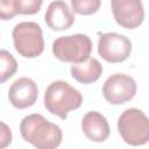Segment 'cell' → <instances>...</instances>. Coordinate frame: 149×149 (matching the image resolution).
<instances>
[{"label": "cell", "mask_w": 149, "mask_h": 149, "mask_svg": "<svg viewBox=\"0 0 149 149\" xmlns=\"http://www.w3.org/2000/svg\"><path fill=\"white\" fill-rule=\"evenodd\" d=\"M104 98L112 105H121L136 94L135 80L125 73H115L108 77L102 85Z\"/></svg>", "instance_id": "7"}, {"label": "cell", "mask_w": 149, "mask_h": 149, "mask_svg": "<svg viewBox=\"0 0 149 149\" xmlns=\"http://www.w3.org/2000/svg\"><path fill=\"white\" fill-rule=\"evenodd\" d=\"M81 93L64 80L52 81L44 92V106L54 115L66 119L68 113L81 106Z\"/></svg>", "instance_id": "2"}, {"label": "cell", "mask_w": 149, "mask_h": 149, "mask_svg": "<svg viewBox=\"0 0 149 149\" xmlns=\"http://www.w3.org/2000/svg\"><path fill=\"white\" fill-rule=\"evenodd\" d=\"M17 70L16 59L7 50L0 51V81L5 83Z\"/></svg>", "instance_id": "13"}, {"label": "cell", "mask_w": 149, "mask_h": 149, "mask_svg": "<svg viewBox=\"0 0 149 149\" xmlns=\"http://www.w3.org/2000/svg\"><path fill=\"white\" fill-rule=\"evenodd\" d=\"M118 130L122 140L130 146L149 142V118L137 108H128L118 120Z\"/></svg>", "instance_id": "3"}, {"label": "cell", "mask_w": 149, "mask_h": 149, "mask_svg": "<svg viewBox=\"0 0 149 149\" xmlns=\"http://www.w3.org/2000/svg\"><path fill=\"white\" fill-rule=\"evenodd\" d=\"M38 97V88L35 81L30 78L22 77L13 81L8 90L9 102L19 109L33 106Z\"/></svg>", "instance_id": "9"}, {"label": "cell", "mask_w": 149, "mask_h": 149, "mask_svg": "<svg viewBox=\"0 0 149 149\" xmlns=\"http://www.w3.org/2000/svg\"><path fill=\"white\" fill-rule=\"evenodd\" d=\"M20 133L26 142L37 149H55L63 139L62 129L41 114H30L22 119Z\"/></svg>", "instance_id": "1"}, {"label": "cell", "mask_w": 149, "mask_h": 149, "mask_svg": "<svg viewBox=\"0 0 149 149\" xmlns=\"http://www.w3.org/2000/svg\"><path fill=\"white\" fill-rule=\"evenodd\" d=\"M98 52L108 63H121L130 56L132 42L125 35L106 33L99 37Z\"/></svg>", "instance_id": "6"}, {"label": "cell", "mask_w": 149, "mask_h": 149, "mask_svg": "<svg viewBox=\"0 0 149 149\" xmlns=\"http://www.w3.org/2000/svg\"><path fill=\"white\" fill-rule=\"evenodd\" d=\"M0 12L2 20H10L17 14L14 8L13 0H0Z\"/></svg>", "instance_id": "16"}, {"label": "cell", "mask_w": 149, "mask_h": 149, "mask_svg": "<svg viewBox=\"0 0 149 149\" xmlns=\"http://www.w3.org/2000/svg\"><path fill=\"white\" fill-rule=\"evenodd\" d=\"M91 51L92 41L84 34L61 36L52 43V54L63 63H81L90 58Z\"/></svg>", "instance_id": "4"}, {"label": "cell", "mask_w": 149, "mask_h": 149, "mask_svg": "<svg viewBox=\"0 0 149 149\" xmlns=\"http://www.w3.org/2000/svg\"><path fill=\"white\" fill-rule=\"evenodd\" d=\"M81 129L85 136L93 142H104L108 139L111 129L106 118L97 111L87 112L81 120Z\"/></svg>", "instance_id": "11"}, {"label": "cell", "mask_w": 149, "mask_h": 149, "mask_svg": "<svg viewBox=\"0 0 149 149\" xmlns=\"http://www.w3.org/2000/svg\"><path fill=\"white\" fill-rule=\"evenodd\" d=\"M13 3L17 14L33 15L41 9L43 0H13Z\"/></svg>", "instance_id": "15"}, {"label": "cell", "mask_w": 149, "mask_h": 149, "mask_svg": "<svg viewBox=\"0 0 149 149\" xmlns=\"http://www.w3.org/2000/svg\"><path fill=\"white\" fill-rule=\"evenodd\" d=\"M114 19L119 26L134 29L142 24L144 9L141 0H111Z\"/></svg>", "instance_id": "8"}, {"label": "cell", "mask_w": 149, "mask_h": 149, "mask_svg": "<svg viewBox=\"0 0 149 149\" xmlns=\"http://www.w3.org/2000/svg\"><path fill=\"white\" fill-rule=\"evenodd\" d=\"M1 127H2V130H1V136H0V139H1L0 140V147L5 148L12 142V133L5 122H1Z\"/></svg>", "instance_id": "17"}, {"label": "cell", "mask_w": 149, "mask_h": 149, "mask_svg": "<svg viewBox=\"0 0 149 149\" xmlns=\"http://www.w3.org/2000/svg\"><path fill=\"white\" fill-rule=\"evenodd\" d=\"M73 12L80 15H92L100 8L101 0H70Z\"/></svg>", "instance_id": "14"}, {"label": "cell", "mask_w": 149, "mask_h": 149, "mask_svg": "<svg viewBox=\"0 0 149 149\" xmlns=\"http://www.w3.org/2000/svg\"><path fill=\"white\" fill-rule=\"evenodd\" d=\"M15 50L26 58H35L44 50L41 27L36 22H20L12 33Z\"/></svg>", "instance_id": "5"}, {"label": "cell", "mask_w": 149, "mask_h": 149, "mask_svg": "<svg viewBox=\"0 0 149 149\" xmlns=\"http://www.w3.org/2000/svg\"><path fill=\"white\" fill-rule=\"evenodd\" d=\"M102 73V65L95 58H87L71 66V76L78 83L91 84L97 81Z\"/></svg>", "instance_id": "12"}, {"label": "cell", "mask_w": 149, "mask_h": 149, "mask_svg": "<svg viewBox=\"0 0 149 149\" xmlns=\"http://www.w3.org/2000/svg\"><path fill=\"white\" fill-rule=\"evenodd\" d=\"M45 23L52 30L69 29L74 22V15L63 0L52 1L44 14Z\"/></svg>", "instance_id": "10"}]
</instances>
